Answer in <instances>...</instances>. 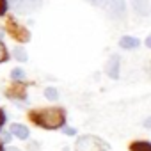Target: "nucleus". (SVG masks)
Masks as SVG:
<instances>
[{
  "label": "nucleus",
  "mask_w": 151,
  "mask_h": 151,
  "mask_svg": "<svg viewBox=\"0 0 151 151\" xmlns=\"http://www.w3.org/2000/svg\"><path fill=\"white\" fill-rule=\"evenodd\" d=\"M45 98H46V100H52V101L57 100V98H59L57 89H53V87H46V89H45Z\"/></svg>",
  "instance_id": "10"
},
{
  "label": "nucleus",
  "mask_w": 151,
  "mask_h": 151,
  "mask_svg": "<svg viewBox=\"0 0 151 151\" xmlns=\"http://www.w3.org/2000/svg\"><path fill=\"white\" fill-rule=\"evenodd\" d=\"M11 140V133H2V142H9Z\"/></svg>",
  "instance_id": "15"
},
{
  "label": "nucleus",
  "mask_w": 151,
  "mask_h": 151,
  "mask_svg": "<svg viewBox=\"0 0 151 151\" xmlns=\"http://www.w3.org/2000/svg\"><path fill=\"white\" fill-rule=\"evenodd\" d=\"M119 64H121V59H119V55H112L110 59H109V62H107V66H105V69H107V75L110 78H119Z\"/></svg>",
  "instance_id": "5"
},
{
  "label": "nucleus",
  "mask_w": 151,
  "mask_h": 151,
  "mask_svg": "<svg viewBox=\"0 0 151 151\" xmlns=\"http://www.w3.org/2000/svg\"><path fill=\"white\" fill-rule=\"evenodd\" d=\"M146 46H147V48L151 46V37H147V39H146Z\"/></svg>",
  "instance_id": "16"
},
{
  "label": "nucleus",
  "mask_w": 151,
  "mask_h": 151,
  "mask_svg": "<svg viewBox=\"0 0 151 151\" xmlns=\"http://www.w3.org/2000/svg\"><path fill=\"white\" fill-rule=\"evenodd\" d=\"M11 78H13V80H25V71H23L22 68H16V69H13V73H11Z\"/></svg>",
  "instance_id": "11"
},
{
  "label": "nucleus",
  "mask_w": 151,
  "mask_h": 151,
  "mask_svg": "<svg viewBox=\"0 0 151 151\" xmlns=\"http://www.w3.org/2000/svg\"><path fill=\"white\" fill-rule=\"evenodd\" d=\"M13 55H14V59L20 60V62H25V60H27V52H25L22 46H16V48L13 50Z\"/></svg>",
  "instance_id": "9"
},
{
  "label": "nucleus",
  "mask_w": 151,
  "mask_h": 151,
  "mask_svg": "<svg viewBox=\"0 0 151 151\" xmlns=\"http://www.w3.org/2000/svg\"><path fill=\"white\" fill-rule=\"evenodd\" d=\"M89 2L100 9H103L110 18L117 20L124 16V2L123 0H89Z\"/></svg>",
  "instance_id": "2"
},
{
  "label": "nucleus",
  "mask_w": 151,
  "mask_h": 151,
  "mask_svg": "<svg viewBox=\"0 0 151 151\" xmlns=\"http://www.w3.org/2000/svg\"><path fill=\"white\" fill-rule=\"evenodd\" d=\"M34 121H36L37 124H41V126L52 130V128L62 126V123H64V114H62L60 109H50V110H45V112H41L39 116H36Z\"/></svg>",
  "instance_id": "1"
},
{
  "label": "nucleus",
  "mask_w": 151,
  "mask_h": 151,
  "mask_svg": "<svg viewBox=\"0 0 151 151\" xmlns=\"http://www.w3.org/2000/svg\"><path fill=\"white\" fill-rule=\"evenodd\" d=\"M41 6V0H9V7L18 14H30Z\"/></svg>",
  "instance_id": "3"
},
{
  "label": "nucleus",
  "mask_w": 151,
  "mask_h": 151,
  "mask_svg": "<svg viewBox=\"0 0 151 151\" xmlns=\"http://www.w3.org/2000/svg\"><path fill=\"white\" fill-rule=\"evenodd\" d=\"M7 151H20V149H18V147H9Z\"/></svg>",
  "instance_id": "18"
},
{
  "label": "nucleus",
  "mask_w": 151,
  "mask_h": 151,
  "mask_svg": "<svg viewBox=\"0 0 151 151\" xmlns=\"http://www.w3.org/2000/svg\"><path fill=\"white\" fill-rule=\"evenodd\" d=\"M4 34H6V32H4V29H2V27H0V39H2V37H4Z\"/></svg>",
  "instance_id": "17"
},
{
  "label": "nucleus",
  "mask_w": 151,
  "mask_h": 151,
  "mask_svg": "<svg viewBox=\"0 0 151 151\" xmlns=\"http://www.w3.org/2000/svg\"><path fill=\"white\" fill-rule=\"evenodd\" d=\"M101 144L93 135H84L77 140V151H100Z\"/></svg>",
  "instance_id": "4"
},
{
  "label": "nucleus",
  "mask_w": 151,
  "mask_h": 151,
  "mask_svg": "<svg viewBox=\"0 0 151 151\" xmlns=\"http://www.w3.org/2000/svg\"><path fill=\"white\" fill-rule=\"evenodd\" d=\"M6 59V48H4V45L0 43V62H2Z\"/></svg>",
  "instance_id": "14"
},
{
  "label": "nucleus",
  "mask_w": 151,
  "mask_h": 151,
  "mask_svg": "<svg viewBox=\"0 0 151 151\" xmlns=\"http://www.w3.org/2000/svg\"><path fill=\"white\" fill-rule=\"evenodd\" d=\"M62 132L66 133V135H75L77 132H75V128H69V126H66V128H62Z\"/></svg>",
  "instance_id": "13"
},
{
  "label": "nucleus",
  "mask_w": 151,
  "mask_h": 151,
  "mask_svg": "<svg viewBox=\"0 0 151 151\" xmlns=\"http://www.w3.org/2000/svg\"><path fill=\"white\" fill-rule=\"evenodd\" d=\"M132 151H151V147L147 142H137L132 146Z\"/></svg>",
  "instance_id": "12"
},
{
  "label": "nucleus",
  "mask_w": 151,
  "mask_h": 151,
  "mask_svg": "<svg viewBox=\"0 0 151 151\" xmlns=\"http://www.w3.org/2000/svg\"><path fill=\"white\" fill-rule=\"evenodd\" d=\"M119 46L124 48V50H133L139 46V39L137 37H132V36H123L119 39Z\"/></svg>",
  "instance_id": "7"
},
{
  "label": "nucleus",
  "mask_w": 151,
  "mask_h": 151,
  "mask_svg": "<svg viewBox=\"0 0 151 151\" xmlns=\"http://www.w3.org/2000/svg\"><path fill=\"white\" fill-rule=\"evenodd\" d=\"M0 6H2V0H0Z\"/></svg>",
  "instance_id": "19"
},
{
  "label": "nucleus",
  "mask_w": 151,
  "mask_h": 151,
  "mask_svg": "<svg viewBox=\"0 0 151 151\" xmlns=\"http://www.w3.org/2000/svg\"><path fill=\"white\" fill-rule=\"evenodd\" d=\"M132 4L139 14H142V16L149 14V0H132Z\"/></svg>",
  "instance_id": "6"
},
{
  "label": "nucleus",
  "mask_w": 151,
  "mask_h": 151,
  "mask_svg": "<svg viewBox=\"0 0 151 151\" xmlns=\"http://www.w3.org/2000/svg\"><path fill=\"white\" fill-rule=\"evenodd\" d=\"M9 130H11V133H13V135H16V137H18V139H22V140L29 137V128H27V126H23V124H20V123L11 124V128H9Z\"/></svg>",
  "instance_id": "8"
}]
</instances>
